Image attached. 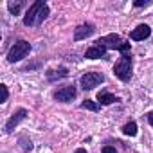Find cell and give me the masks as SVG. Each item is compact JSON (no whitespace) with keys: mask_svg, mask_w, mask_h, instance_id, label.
Instances as JSON below:
<instances>
[{"mask_svg":"<svg viewBox=\"0 0 153 153\" xmlns=\"http://www.w3.org/2000/svg\"><path fill=\"white\" fill-rule=\"evenodd\" d=\"M18 142H20L22 151H25V153H27V151H31V149H33V142H31L27 137H20V139H18Z\"/></svg>","mask_w":153,"mask_h":153,"instance_id":"obj_16","label":"cell"},{"mask_svg":"<svg viewBox=\"0 0 153 153\" xmlns=\"http://www.w3.org/2000/svg\"><path fill=\"white\" fill-rule=\"evenodd\" d=\"M119 101H121V97H117V96H114V94H110V92H106V90H101V92L97 94V103H99V105L108 106V105H114V103H119Z\"/></svg>","mask_w":153,"mask_h":153,"instance_id":"obj_12","label":"cell"},{"mask_svg":"<svg viewBox=\"0 0 153 153\" xmlns=\"http://www.w3.org/2000/svg\"><path fill=\"white\" fill-rule=\"evenodd\" d=\"M29 52H31V43L25 42V40H18V42H15V45L9 49V52H7V61H9V63L20 61V59H24Z\"/></svg>","mask_w":153,"mask_h":153,"instance_id":"obj_4","label":"cell"},{"mask_svg":"<svg viewBox=\"0 0 153 153\" xmlns=\"http://www.w3.org/2000/svg\"><path fill=\"white\" fill-rule=\"evenodd\" d=\"M105 54H106V49H105L103 45L94 43L92 47H88V49H87L85 58H87V59H99V58H105Z\"/></svg>","mask_w":153,"mask_h":153,"instance_id":"obj_11","label":"cell"},{"mask_svg":"<svg viewBox=\"0 0 153 153\" xmlns=\"http://www.w3.org/2000/svg\"><path fill=\"white\" fill-rule=\"evenodd\" d=\"M103 153H117V149L114 146H105L103 148Z\"/></svg>","mask_w":153,"mask_h":153,"instance_id":"obj_19","label":"cell"},{"mask_svg":"<svg viewBox=\"0 0 153 153\" xmlns=\"http://www.w3.org/2000/svg\"><path fill=\"white\" fill-rule=\"evenodd\" d=\"M49 16V6L43 2V0H36L33 2L24 16V25L25 27H36L40 25L45 18Z\"/></svg>","mask_w":153,"mask_h":153,"instance_id":"obj_1","label":"cell"},{"mask_svg":"<svg viewBox=\"0 0 153 153\" xmlns=\"http://www.w3.org/2000/svg\"><path fill=\"white\" fill-rule=\"evenodd\" d=\"M121 130H123L124 135H128V137H135V135H137V123H135V121H130V123H126Z\"/></svg>","mask_w":153,"mask_h":153,"instance_id":"obj_14","label":"cell"},{"mask_svg":"<svg viewBox=\"0 0 153 153\" xmlns=\"http://www.w3.org/2000/svg\"><path fill=\"white\" fill-rule=\"evenodd\" d=\"M24 6H25L24 0H16V2L9 0V2H7V9H9V13H11V15H15V16L22 11V7H24Z\"/></svg>","mask_w":153,"mask_h":153,"instance_id":"obj_13","label":"cell"},{"mask_svg":"<svg viewBox=\"0 0 153 153\" xmlns=\"http://www.w3.org/2000/svg\"><path fill=\"white\" fill-rule=\"evenodd\" d=\"M76 96H78V88L74 85H67V87L54 92V99L59 101V103H70V101L76 99Z\"/></svg>","mask_w":153,"mask_h":153,"instance_id":"obj_6","label":"cell"},{"mask_svg":"<svg viewBox=\"0 0 153 153\" xmlns=\"http://www.w3.org/2000/svg\"><path fill=\"white\" fill-rule=\"evenodd\" d=\"M149 34H151V27L146 25V24H140V25H137V27L130 33V38H131L133 42H142V40L149 38Z\"/></svg>","mask_w":153,"mask_h":153,"instance_id":"obj_9","label":"cell"},{"mask_svg":"<svg viewBox=\"0 0 153 153\" xmlns=\"http://www.w3.org/2000/svg\"><path fill=\"white\" fill-rule=\"evenodd\" d=\"M81 108H85V110H92V112H97V110H99V103H94V101H90V99H85V101L81 103Z\"/></svg>","mask_w":153,"mask_h":153,"instance_id":"obj_15","label":"cell"},{"mask_svg":"<svg viewBox=\"0 0 153 153\" xmlns=\"http://www.w3.org/2000/svg\"><path fill=\"white\" fill-rule=\"evenodd\" d=\"M146 117H148V123L153 126V112H148V114H146Z\"/></svg>","mask_w":153,"mask_h":153,"instance_id":"obj_20","label":"cell"},{"mask_svg":"<svg viewBox=\"0 0 153 153\" xmlns=\"http://www.w3.org/2000/svg\"><path fill=\"white\" fill-rule=\"evenodd\" d=\"M27 115H29V112H27L25 108H18V110L9 117V121L6 123V133H11V131H13V130H15V128H16L25 117H27Z\"/></svg>","mask_w":153,"mask_h":153,"instance_id":"obj_7","label":"cell"},{"mask_svg":"<svg viewBox=\"0 0 153 153\" xmlns=\"http://www.w3.org/2000/svg\"><path fill=\"white\" fill-rule=\"evenodd\" d=\"M0 92H2V97H0V103H6L7 97H9V90L6 85H0Z\"/></svg>","mask_w":153,"mask_h":153,"instance_id":"obj_17","label":"cell"},{"mask_svg":"<svg viewBox=\"0 0 153 153\" xmlns=\"http://www.w3.org/2000/svg\"><path fill=\"white\" fill-rule=\"evenodd\" d=\"M74 153H87V149H85V148H79V149H76Z\"/></svg>","mask_w":153,"mask_h":153,"instance_id":"obj_21","label":"cell"},{"mask_svg":"<svg viewBox=\"0 0 153 153\" xmlns=\"http://www.w3.org/2000/svg\"><path fill=\"white\" fill-rule=\"evenodd\" d=\"M149 4H151V0H135L133 2L135 7H144V6H149Z\"/></svg>","mask_w":153,"mask_h":153,"instance_id":"obj_18","label":"cell"},{"mask_svg":"<svg viewBox=\"0 0 153 153\" xmlns=\"http://www.w3.org/2000/svg\"><path fill=\"white\" fill-rule=\"evenodd\" d=\"M114 74L121 81H130L131 79V74H133V61H131V54H121L119 61L114 67Z\"/></svg>","mask_w":153,"mask_h":153,"instance_id":"obj_3","label":"cell"},{"mask_svg":"<svg viewBox=\"0 0 153 153\" xmlns=\"http://www.w3.org/2000/svg\"><path fill=\"white\" fill-rule=\"evenodd\" d=\"M105 81V76L101 72H85L79 78V87L83 90H92L96 87H99Z\"/></svg>","mask_w":153,"mask_h":153,"instance_id":"obj_5","label":"cell"},{"mask_svg":"<svg viewBox=\"0 0 153 153\" xmlns=\"http://www.w3.org/2000/svg\"><path fill=\"white\" fill-rule=\"evenodd\" d=\"M94 33H96V25L90 24V22H85V24H81V25H78V27L74 29V40L76 42L85 40V38L92 36Z\"/></svg>","mask_w":153,"mask_h":153,"instance_id":"obj_8","label":"cell"},{"mask_svg":"<svg viewBox=\"0 0 153 153\" xmlns=\"http://www.w3.org/2000/svg\"><path fill=\"white\" fill-rule=\"evenodd\" d=\"M45 76H47L49 81H58V79H63V78H67V76H68V68H67V67L49 68V70L45 72Z\"/></svg>","mask_w":153,"mask_h":153,"instance_id":"obj_10","label":"cell"},{"mask_svg":"<svg viewBox=\"0 0 153 153\" xmlns=\"http://www.w3.org/2000/svg\"><path fill=\"white\" fill-rule=\"evenodd\" d=\"M97 45H103L106 51L108 49H114V51H119L121 54H130L131 47H130V42H124L119 34H106L103 38H99L96 42Z\"/></svg>","mask_w":153,"mask_h":153,"instance_id":"obj_2","label":"cell"}]
</instances>
